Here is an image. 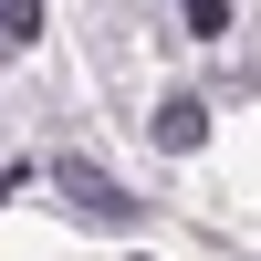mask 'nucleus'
Returning <instances> with one entry per match:
<instances>
[{"label": "nucleus", "mask_w": 261, "mask_h": 261, "mask_svg": "<svg viewBox=\"0 0 261 261\" xmlns=\"http://www.w3.org/2000/svg\"><path fill=\"white\" fill-rule=\"evenodd\" d=\"M63 199H84L94 220H125V209H136L125 188H105V167H63Z\"/></svg>", "instance_id": "f257e3e1"}, {"label": "nucleus", "mask_w": 261, "mask_h": 261, "mask_svg": "<svg viewBox=\"0 0 261 261\" xmlns=\"http://www.w3.org/2000/svg\"><path fill=\"white\" fill-rule=\"evenodd\" d=\"M178 11H188V32H199V42H220V32H230V0H178Z\"/></svg>", "instance_id": "7ed1b4c3"}, {"label": "nucleus", "mask_w": 261, "mask_h": 261, "mask_svg": "<svg viewBox=\"0 0 261 261\" xmlns=\"http://www.w3.org/2000/svg\"><path fill=\"white\" fill-rule=\"evenodd\" d=\"M157 136H167V146H199V136H209V115H199V105H167V115H157Z\"/></svg>", "instance_id": "f03ea898"}, {"label": "nucleus", "mask_w": 261, "mask_h": 261, "mask_svg": "<svg viewBox=\"0 0 261 261\" xmlns=\"http://www.w3.org/2000/svg\"><path fill=\"white\" fill-rule=\"evenodd\" d=\"M0 32H11V42H32V32H42V0H0Z\"/></svg>", "instance_id": "20e7f679"}]
</instances>
